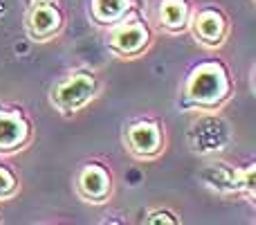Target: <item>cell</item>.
<instances>
[{"label": "cell", "mask_w": 256, "mask_h": 225, "mask_svg": "<svg viewBox=\"0 0 256 225\" xmlns=\"http://www.w3.org/2000/svg\"><path fill=\"white\" fill-rule=\"evenodd\" d=\"M158 16H160V23H162L168 32H182V30H186L191 23L189 5H186L184 0H162Z\"/></svg>", "instance_id": "10"}, {"label": "cell", "mask_w": 256, "mask_h": 225, "mask_svg": "<svg viewBox=\"0 0 256 225\" xmlns=\"http://www.w3.org/2000/svg\"><path fill=\"white\" fill-rule=\"evenodd\" d=\"M146 223L150 225H158V223H168V225H178L180 221L176 218V214L173 212H166V209H158V212H150L148 218H146Z\"/></svg>", "instance_id": "15"}, {"label": "cell", "mask_w": 256, "mask_h": 225, "mask_svg": "<svg viewBox=\"0 0 256 225\" xmlns=\"http://www.w3.org/2000/svg\"><path fill=\"white\" fill-rule=\"evenodd\" d=\"M150 43V30L142 18L128 12L122 21L112 25L110 32V48L122 57H137Z\"/></svg>", "instance_id": "3"}, {"label": "cell", "mask_w": 256, "mask_h": 225, "mask_svg": "<svg viewBox=\"0 0 256 225\" xmlns=\"http://www.w3.org/2000/svg\"><path fill=\"white\" fill-rule=\"evenodd\" d=\"M18 191V180L7 167H0V200L12 198Z\"/></svg>", "instance_id": "14"}, {"label": "cell", "mask_w": 256, "mask_h": 225, "mask_svg": "<svg viewBox=\"0 0 256 225\" xmlns=\"http://www.w3.org/2000/svg\"><path fill=\"white\" fill-rule=\"evenodd\" d=\"M30 140V122L16 111H0V153H14Z\"/></svg>", "instance_id": "9"}, {"label": "cell", "mask_w": 256, "mask_h": 225, "mask_svg": "<svg viewBox=\"0 0 256 225\" xmlns=\"http://www.w3.org/2000/svg\"><path fill=\"white\" fill-rule=\"evenodd\" d=\"M254 173H256L254 164H250L243 171H234V189L245 191V194L252 198L254 196Z\"/></svg>", "instance_id": "13"}, {"label": "cell", "mask_w": 256, "mask_h": 225, "mask_svg": "<svg viewBox=\"0 0 256 225\" xmlns=\"http://www.w3.org/2000/svg\"><path fill=\"white\" fill-rule=\"evenodd\" d=\"M126 142H128L130 153L142 160L155 158V155H160V151L164 149L162 128H160V124L153 122V119H142V122L130 124L126 131Z\"/></svg>", "instance_id": "4"}, {"label": "cell", "mask_w": 256, "mask_h": 225, "mask_svg": "<svg viewBox=\"0 0 256 225\" xmlns=\"http://www.w3.org/2000/svg\"><path fill=\"white\" fill-rule=\"evenodd\" d=\"M61 23H63V14L52 3L32 5L30 18H27V34L34 41L52 39L61 30Z\"/></svg>", "instance_id": "8"}, {"label": "cell", "mask_w": 256, "mask_h": 225, "mask_svg": "<svg viewBox=\"0 0 256 225\" xmlns=\"http://www.w3.org/2000/svg\"><path fill=\"white\" fill-rule=\"evenodd\" d=\"M191 30H194L196 39L207 48H218L222 45L227 36V21L222 16V12L218 9H202L196 14V18H191Z\"/></svg>", "instance_id": "6"}, {"label": "cell", "mask_w": 256, "mask_h": 225, "mask_svg": "<svg viewBox=\"0 0 256 225\" xmlns=\"http://www.w3.org/2000/svg\"><path fill=\"white\" fill-rule=\"evenodd\" d=\"M230 142V128L225 119L204 117L189 131V144L198 153H218Z\"/></svg>", "instance_id": "5"}, {"label": "cell", "mask_w": 256, "mask_h": 225, "mask_svg": "<svg viewBox=\"0 0 256 225\" xmlns=\"http://www.w3.org/2000/svg\"><path fill=\"white\" fill-rule=\"evenodd\" d=\"M99 93V81L88 72H72L61 84L54 86L52 104L61 113H76L88 106Z\"/></svg>", "instance_id": "2"}, {"label": "cell", "mask_w": 256, "mask_h": 225, "mask_svg": "<svg viewBox=\"0 0 256 225\" xmlns=\"http://www.w3.org/2000/svg\"><path fill=\"white\" fill-rule=\"evenodd\" d=\"M32 5H38V3H52V0H30Z\"/></svg>", "instance_id": "16"}, {"label": "cell", "mask_w": 256, "mask_h": 225, "mask_svg": "<svg viewBox=\"0 0 256 225\" xmlns=\"http://www.w3.org/2000/svg\"><path fill=\"white\" fill-rule=\"evenodd\" d=\"M112 191V178L106 167L92 162L86 164L79 173V194L88 203H104Z\"/></svg>", "instance_id": "7"}, {"label": "cell", "mask_w": 256, "mask_h": 225, "mask_svg": "<svg viewBox=\"0 0 256 225\" xmlns=\"http://www.w3.org/2000/svg\"><path fill=\"white\" fill-rule=\"evenodd\" d=\"M130 9V0H92V16L102 25H115Z\"/></svg>", "instance_id": "11"}, {"label": "cell", "mask_w": 256, "mask_h": 225, "mask_svg": "<svg viewBox=\"0 0 256 225\" xmlns=\"http://www.w3.org/2000/svg\"><path fill=\"white\" fill-rule=\"evenodd\" d=\"M202 180L216 191H234V171L225 167H212L202 173Z\"/></svg>", "instance_id": "12"}, {"label": "cell", "mask_w": 256, "mask_h": 225, "mask_svg": "<svg viewBox=\"0 0 256 225\" xmlns=\"http://www.w3.org/2000/svg\"><path fill=\"white\" fill-rule=\"evenodd\" d=\"M232 95V81L227 68L218 61H202L191 70L184 84V106L212 111L227 102Z\"/></svg>", "instance_id": "1"}]
</instances>
